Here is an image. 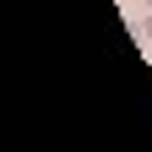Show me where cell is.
Here are the masks:
<instances>
[{
  "mask_svg": "<svg viewBox=\"0 0 152 152\" xmlns=\"http://www.w3.org/2000/svg\"><path fill=\"white\" fill-rule=\"evenodd\" d=\"M141 38H147V44H152V16H141Z\"/></svg>",
  "mask_w": 152,
  "mask_h": 152,
  "instance_id": "1",
  "label": "cell"
},
{
  "mask_svg": "<svg viewBox=\"0 0 152 152\" xmlns=\"http://www.w3.org/2000/svg\"><path fill=\"white\" fill-rule=\"evenodd\" d=\"M147 6H152V0H147Z\"/></svg>",
  "mask_w": 152,
  "mask_h": 152,
  "instance_id": "2",
  "label": "cell"
}]
</instances>
